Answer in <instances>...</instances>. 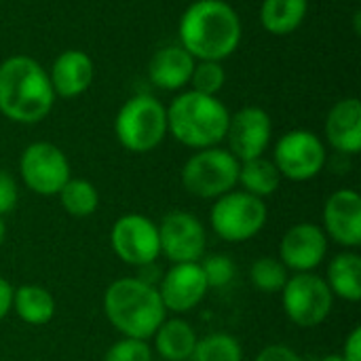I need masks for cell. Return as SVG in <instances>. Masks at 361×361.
Here are the masks:
<instances>
[{"label":"cell","instance_id":"6da1fadb","mask_svg":"<svg viewBox=\"0 0 361 361\" xmlns=\"http://www.w3.org/2000/svg\"><path fill=\"white\" fill-rule=\"evenodd\" d=\"M178 36L197 61H224L239 49L243 25L226 0H195L180 17Z\"/></svg>","mask_w":361,"mask_h":361},{"label":"cell","instance_id":"7a4b0ae2","mask_svg":"<svg viewBox=\"0 0 361 361\" xmlns=\"http://www.w3.org/2000/svg\"><path fill=\"white\" fill-rule=\"evenodd\" d=\"M55 93L49 72L30 55H11L0 63V114L19 125L49 116Z\"/></svg>","mask_w":361,"mask_h":361},{"label":"cell","instance_id":"3957f363","mask_svg":"<svg viewBox=\"0 0 361 361\" xmlns=\"http://www.w3.org/2000/svg\"><path fill=\"white\" fill-rule=\"evenodd\" d=\"M228 118L231 112L218 95H203L190 89L167 106V133L188 148L205 150L226 137Z\"/></svg>","mask_w":361,"mask_h":361},{"label":"cell","instance_id":"277c9868","mask_svg":"<svg viewBox=\"0 0 361 361\" xmlns=\"http://www.w3.org/2000/svg\"><path fill=\"white\" fill-rule=\"evenodd\" d=\"M108 322L125 336L146 341L165 322V307L159 290L140 279H118L104 294Z\"/></svg>","mask_w":361,"mask_h":361},{"label":"cell","instance_id":"5b68a950","mask_svg":"<svg viewBox=\"0 0 361 361\" xmlns=\"http://www.w3.org/2000/svg\"><path fill=\"white\" fill-rule=\"evenodd\" d=\"M114 133L125 150L137 154L150 152L167 135V108L152 95H133L118 108Z\"/></svg>","mask_w":361,"mask_h":361},{"label":"cell","instance_id":"8992f818","mask_svg":"<svg viewBox=\"0 0 361 361\" xmlns=\"http://www.w3.org/2000/svg\"><path fill=\"white\" fill-rule=\"evenodd\" d=\"M239 165L241 163L226 148H205L184 163L182 184L192 197L218 199L237 186Z\"/></svg>","mask_w":361,"mask_h":361},{"label":"cell","instance_id":"52a82bcc","mask_svg":"<svg viewBox=\"0 0 361 361\" xmlns=\"http://www.w3.org/2000/svg\"><path fill=\"white\" fill-rule=\"evenodd\" d=\"M267 224V205L262 199L237 190L218 197L212 207V228L214 233L231 243L247 241L256 237Z\"/></svg>","mask_w":361,"mask_h":361},{"label":"cell","instance_id":"ba28073f","mask_svg":"<svg viewBox=\"0 0 361 361\" xmlns=\"http://www.w3.org/2000/svg\"><path fill=\"white\" fill-rule=\"evenodd\" d=\"M328 154L324 142L307 129H292L277 140L273 163L281 178L294 182L313 180L326 167Z\"/></svg>","mask_w":361,"mask_h":361},{"label":"cell","instance_id":"9c48e42d","mask_svg":"<svg viewBox=\"0 0 361 361\" xmlns=\"http://www.w3.org/2000/svg\"><path fill=\"white\" fill-rule=\"evenodd\" d=\"M281 292L288 319L300 328H315L324 324L334 305V294L330 292L326 279L311 273L294 275Z\"/></svg>","mask_w":361,"mask_h":361},{"label":"cell","instance_id":"30bf717a","mask_svg":"<svg viewBox=\"0 0 361 361\" xmlns=\"http://www.w3.org/2000/svg\"><path fill=\"white\" fill-rule=\"evenodd\" d=\"M19 173L23 184L42 197L59 195L70 180V163L61 148L51 142L30 144L19 159Z\"/></svg>","mask_w":361,"mask_h":361},{"label":"cell","instance_id":"8fae6325","mask_svg":"<svg viewBox=\"0 0 361 361\" xmlns=\"http://www.w3.org/2000/svg\"><path fill=\"white\" fill-rule=\"evenodd\" d=\"M110 241L114 254L133 267L150 264L161 254L159 226L142 214H127L118 218L112 226Z\"/></svg>","mask_w":361,"mask_h":361},{"label":"cell","instance_id":"7c38bea8","mask_svg":"<svg viewBox=\"0 0 361 361\" xmlns=\"http://www.w3.org/2000/svg\"><path fill=\"white\" fill-rule=\"evenodd\" d=\"M271 135L273 123L269 112L260 106H245L231 114L224 140L228 142V152L243 163L262 157L271 144Z\"/></svg>","mask_w":361,"mask_h":361},{"label":"cell","instance_id":"4fadbf2b","mask_svg":"<svg viewBox=\"0 0 361 361\" xmlns=\"http://www.w3.org/2000/svg\"><path fill=\"white\" fill-rule=\"evenodd\" d=\"M161 252L173 264L197 262L205 254V228L203 224L188 212H171L163 218L159 226Z\"/></svg>","mask_w":361,"mask_h":361},{"label":"cell","instance_id":"5bb4252c","mask_svg":"<svg viewBox=\"0 0 361 361\" xmlns=\"http://www.w3.org/2000/svg\"><path fill=\"white\" fill-rule=\"evenodd\" d=\"M209 286L201 271L199 262H182L173 264L161 279L159 296L163 300L165 311L188 313L192 311L207 294Z\"/></svg>","mask_w":361,"mask_h":361},{"label":"cell","instance_id":"9a60e30c","mask_svg":"<svg viewBox=\"0 0 361 361\" xmlns=\"http://www.w3.org/2000/svg\"><path fill=\"white\" fill-rule=\"evenodd\" d=\"M279 252L286 269L309 273L324 262L328 254V237L319 226L302 222L283 235Z\"/></svg>","mask_w":361,"mask_h":361},{"label":"cell","instance_id":"2e32d148","mask_svg":"<svg viewBox=\"0 0 361 361\" xmlns=\"http://www.w3.org/2000/svg\"><path fill=\"white\" fill-rule=\"evenodd\" d=\"M324 226L328 235L345 247L361 245V197L351 188H341L326 201Z\"/></svg>","mask_w":361,"mask_h":361},{"label":"cell","instance_id":"e0dca14e","mask_svg":"<svg viewBox=\"0 0 361 361\" xmlns=\"http://www.w3.org/2000/svg\"><path fill=\"white\" fill-rule=\"evenodd\" d=\"M93 78H95V63L91 55L80 49L61 51L49 70L53 93L55 97L61 99H74L82 95L91 87Z\"/></svg>","mask_w":361,"mask_h":361},{"label":"cell","instance_id":"ac0fdd59","mask_svg":"<svg viewBox=\"0 0 361 361\" xmlns=\"http://www.w3.org/2000/svg\"><path fill=\"white\" fill-rule=\"evenodd\" d=\"M197 59L182 44H167L154 51L148 61V78L157 89L182 91L192 76Z\"/></svg>","mask_w":361,"mask_h":361},{"label":"cell","instance_id":"d6986e66","mask_svg":"<svg viewBox=\"0 0 361 361\" xmlns=\"http://www.w3.org/2000/svg\"><path fill=\"white\" fill-rule=\"evenodd\" d=\"M328 144L341 154L361 150V104L357 97L338 99L326 116Z\"/></svg>","mask_w":361,"mask_h":361},{"label":"cell","instance_id":"ffe728a7","mask_svg":"<svg viewBox=\"0 0 361 361\" xmlns=\"http://www.w3.org/2000/svg\"><path fill=\"white\" fill-rule=\"evenodd\" d=\"M309 13V0H264L260 6V23L273 36L294 34Z\"/></svg>","mask_w":361,"mask_h":361},{"label":"cell","instance_id":"44dd1931","mask_svg":"<svg viewBox=\"0 0 361 361\" xmlns=\"http://www.w3.org/2000/svg\"><path fill=\"white\" fill-rule=\"evenodd\" d=\"M154 347L165 361H186L197 347V334L188 322L169 319L154 332Z\"/></svg>","mask_w":361,"mask_h":361},{"label":"cell","instance_id":"7402d4cb","mask_svg":"<svg viewBox=\"0 0 361 361\" xmlns=\"http://www.w3.org/2000/svg\"><path fill=\"white\" fill-rule=\"evenodd\" d=\"M328 288L334 296L349 302L361 300V258L353 252L338 254L328 269Z\"/></svg>","mask_w":361,"mask_h":361},{"label":"cell","instance_id":"603a6c76","mask_svg":"<svg viewBox=\"0 0 361 361\" xmlns=\"http://www.w3.org/2000/svg\"><path fill=\"white\" fill-rule=\"evenodd\" d=\"M13 309L17 317L30 326H44L55 315V300L40 286H21L13 292Z\"/></svg>","mask_w":361,"mask_h":361},{"label":"cell","instance_id":"cb8c5ba5","mask_svg":"<svg viewBox=\"0 0 361 361\" xmlns=\"http://www.w3.org/2000/svg\"><path fill=\"white\" fill-rule=\"evenodd\" d=\"M237 184L243 186L245 192L264 199L269 195H273L279 184H281V173L275 167V163L271 159L258 157V159H250L243 161L239 165V180Z\"/></svg>","mask_w":361,"mask_h":361},{"label":"cell","instance_id":"d4e9b609","mask_svg":"<svg viewBox=\"0 0 361 361\" xmlns=\"http://www.w3.org/2000/svg\"><path fill=\"white\" fill-rule=\"evenodd\" d=\"M59 199H61L63 209L74 218H87L99 205L97 188L89 180H82V178H70L59 190Z\"/></svg>","mask_w":361,"mask_h":361},{"label":"cell","instance_id":"484cf974","mask_svg":"<svg viewBox=\"0 0 361 361\" xmlns=\"http://www.w3.org/2000/svg\"><path fill=\"white\" fill-rule=\"evenodd\" d=\"M192 361H241L243 351L235 336L231 334H212L203 341H197V347L190 355Z\"/></svg>","mask_w":361,"mask_h":361},{"label":"cell","instance_id":"4316f807","mask_svg":"<svg viewBox=\"0 0 361 361\" xmlns=\"http://www.w3.org/2000/svg\"><path fill=\"white\" fill-rule=\"evenodd\" d=\"M250 279H252V286L258 290V292H267V294H275V292H281L283 286L288 283V269L283 267V262L271 258V256H264V258H258L252 269H250Z\"/></svg>","mask_w":361,"mask_h":361},{"label":"cell","instance_id":"83f0119b","mask_svg":"<svg viewBox=\"0 0 361 361\" xmlns=\"http://www.w3.org/2000/svg\"><path fill=\"white\" fill-rule=\"evenodd\" d=\"M188 85H192V91H197V93L218 95L226 85V70H224L222 61H212V59L197 61Z\"/></svg>","mask_w":361,"mask_h":361},{"label":"cell","instance_id":"f1b7e54d","mask_svg":"<svg viewBox=\"0 0 361 361\" xmlns=\"http://www.w3.org/2000/svg\"><path fill=\"white\" fill-rule=\"evenodd\" d=\"M201 271H203L205 281H207L209 288H224V286H228L235 279V273H237L235 262L228 256H222V254L207 256L201 262Z\"/></svg>","mask_w":361,"mask_h":361},{"label":"cell","instance_id":"f546056e","mask_svg":"<svg viewBox=\"0 0 361 361\" xmlns=\"http://www.w3.org/2000/svg\"><path fill=\"white\" fill-rule=\"evenodd\" d=\"M104 361H152V353L146 341L123 338L108 349Z\"/></svg>","mask_w":361,"mask_h":361},{"label":"cell","instance_id":"4dcf8cb0","mask_svg":"<svg viewBox=\"0 0 361 361\" xmlns=\"http://www.w3.org/2000/svg\"><path fill=\"white\" fill-rule=\"evenodd\" d=\"M17 199H19L17 182L13 180L11 173L0 169V216L11 214L17 205Z\"/></svg>","mask_w":361,"mask_h":361},{"label":"cell","instance_id":"1f68e13d","mask_svg":"<svg viewBox=\"0 0 361 361\" xmlns=\"http://www.w3.org/2000/svg\"><path fill=\"white\" fill-rule=\"evenodd\" d=\"M256 361H302L300 360V355L298 353H294L290 347H286V345H269V347H264L260 353H258V357Z\"/></svg>","mask_w":361,"mask_h":361},{"label":"cell","instance_id":"d6a6232c","mask_svg":"<svg viewBox=\"0 0 361 361\" xmlns=\"http://www.w3.org/2000/svg\"><path fill=\"white\" fill-rule=\"evenodd\" d=\"M345 361H361V330L355 328L349 338L345 341V351H343Z\"/></svg>","mask_w":361,"mask_h":361},{"label":"cell","instance_id":"836d02e7","mask_svg":"<svg viewBox=\"0 0 361 361\" xmlns=\"http://www.w3.org/2000/svg\"><path fill=\"white\" fill-rule=\"evenodd\" d=\"M142 283H146V286H152V288H157V283H161V279H163V273H161V269L154 264V262H150V264H144V267H140V277H137Z\"/></svg>","mask_w":361,"mask_h":361},{"label":"cell","instance_id":"e575fe53","mask_svg":"<svg viewBox=\"0 0 361 361\" xmlns=\"http://www.w3.org/2000/svg\"><path fill=\"white\" fill-rule=\"evenodd\" d=\"M13 292L15 290L11 288V283L0 277V319H4L13 307Z\"/></svg>","mask_w":361,"mask_h":361},{"label":"cell","instance_id":"d590c367","mask_svg":"<svg viewBox=\"0 0 361 361\" xmlns=\"http://www.w3.org/2000/svg\"><path fill=\"white\" fill-rule=\"evenodd\" d=\"M4 237H6V226H4V220H2V216H0V245H2V241H4Z\"/></svg>","mask_w":361,"mask_h":361},{"label":"cell","instance_id":"8d00e7d4","mask_svg":"<svg viewBox=\"0 0 361 361\" xmlns=\"http://www.w3.org/2000/svg\"><path fill=\"white\" fill-rule=\"evenodd\" d=\"M322 361H345V360H343V355H328V357H324Z\"/></svg>","mask_w":361,"mask_h":361}]
</instances>
